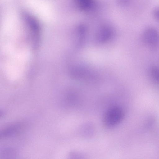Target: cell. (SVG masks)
<instances>
[{
    "label": "cell",
    "mask_w": 159,
    "mask_h": 159,
    "mask_svg": "<svg viewBox=\"0 0 159 159\" xmlns=\"http://www.w3.org/2000/svg\"><path fill=\"white\" fill-rule=\"evenodd\" d=\"M3 138V134L2 129L0 130V139Z\"/></svg>",
    "instance_id": "obj_5"
},
{
    "label": "cell",
    "mask_w": 159,
    "mask_h": 159,
    "mask_svg": "<svg viewBox=\"0 0 159 159\" xmlns=\"http://www.w3.org/2000/svg\"><path fill=\"white\" fill-rule=\"evenodd\" d=\"M3 115H4L3 112L2 111H0V117H2L3 116Z\"/></svg>",
    "instance_id": "obj_6"
},
{
    "label": "cell",
    "mask_w": 159,
    "mask_h": 159,
    "mask_svg": "<svg viewBox=\"0 0 159 159\" xmlns=\"http://www.w3.org/2000/svg\"><path fill=\"white\" fill-rule=\"evenodd\" d=\"M142 39L144 43L149 46H156L158 43V34L154 29H149L145 31Z\"/></svg>",
    "instance_id": "obj_2"
},
{
    "label": "cell",
    "mask_w": 159,
    "mask_h": 159,
    "mask_svg": "<svg viewBox=\"0 0 159 159\" xmlns=\"http://www.w3.org/2000/svg\"><path fill=\"white\" fill-rule=\"evenodd\" d=\"M150 76L154 82L157 83L159 80L158 68L156 66L152 67L149 70Z\"/></svg>",
    "instance_id": "obj_4"
},
{
    "label": "cell",
    "mask_w": 159,
    "mask_h": 159,
    "mask_svg": "<svg viewBox=\"0 0 159 159\" xmlns=\"http://www.w3.org/2000/svg\"><path fill=\"white\" fill-rule=\"evenodd\" d=\"M124 116V112L120 107L116 106L112 107L105 114L103 119L104 124L107 128L114 127L121 122Z\"/></svg>",
    "instance_id": "obj_1"
},
{
    "label": "cell",
    "mask_w": 159,
    "mask_h": 159,
    "mask_svg": "<svg viewBox=\"0 0 159 159\" xmlns=\"http://www.w3.org/2000/svg\"><path fill=\"white\" fill-rule=\"evenodd\" d=\"M113 36L112 30L109 28L104 27L101 29L97 36V41L100 43H104L110 41Z\"/></svg>",
    "instance_id": "obj_3"
}]
</instances>
